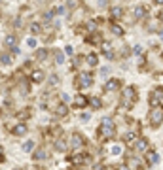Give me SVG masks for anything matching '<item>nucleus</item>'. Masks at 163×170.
<instances>
[{"label": "nucleus", "mask_w": 163, "mask_h": 170, "mask_svg": "<svg viewBox=\"0 0 163 170\" xmlns=\"http://www.w3.org/2000/svg\"><path fill=\"white\" fill-rule=\"evenodd\" d=\"M99 136L101 138H114V134H116V125H114V119L110 117H104L99 125Z\"/></svg>", "instance_id": "1"}, {"label": "nucleus", "mask_w": 163, "mask_h": 170, "mask_svg": "<svg viewBox=\"0 0 163 170\" xmlns=\"http://www.w3.org/2000/svg\"><path fill=\"white\" fill-rule=\"evenodd\" d=\"M137 98H138V95H137V89H135L133 85H129V87H125V89H123L122 104H123L125 108H133V106H135V102H137Z\"/></svg>", "instance_id": "2"}, {"label": "nucleus", "mask_w": 163, "mask_h": 170, "mask_svg": "<svg viewBox=\"0 0 163 170\" xmlns=\"http://www.w3.org/2000/svg\"><path fill=\"white\" fill-rule=\"evenodd\" d=\"M148 119H150V127H152V129H157L159 125L163 123V106L152 108L150 113H148Z\"/></svg>", "instance_id": "3"}, {"label": "nucleus", "mask_w": 163, "mask_h": 170, "mask_svg": "<svg viewBox=\"0 0 163 170\" xmlns=\"http://www.w3.org/2000/svg\"><path fill=\"white\" fill-rule=\"evenodd\" d=\"M74 83H76V87H80V89H87V87L93 85V74L91 72H80Z\"/></svg>", "instance_id": "4"}, {"label": "nucleus", "mask_w": 163, "mask_h": 170, "mask_svg": "<svg viewBox=\"0 0 163 170\" xmlns=\"http://www.w3.org/2000/svg\"><path fill=\"white\" fill-rule=\"evenodd\" d=\"M161 102H163V89H161V87H156V89L150 93V106H152V108L161 106Z\"/></svg>", "instance_id": "5"}, {"label": "nucleus", "mask_w": 163, "mask_h": 170, "mask_svg": "<svg viewBox=\"0 0 163 170\" xmlns=\"http://www.w3.org/2000/svg\"><path fill=\"white\" fill-rule=\"evenodd\" d=\"M70 145H72V149H82V147L85 145V140H83V136L82 134H78V132H74L72 136H70Z\"/></svg>", "instance_id": "6"}, {"label": "nucleus", "mask_w": 163, "mask_h": 170, "mask_svg": "<svg viewBox=\"0 0 163 170\" xmlns=\"http://www.w3.org/2000/svg\"><path fill=\"white\" fill-rule=\"evenodd\" d=\"M70 161H72L74 164H89V163H91V157H89V155H83V153H74V155L70 157Z\"/></svg>", "instance_id": "7"}, {"label": "nucleus", "mask_w": 163, "mask_h": 170, "mask_svg": "<svg viewBox=\"0 0 163 170\" xmlns=\"http://www.w3.org/2000/svg\"><path fill=\"white\" fill-rule=\"evenodd\" d=\"M135 149L140 151V153H148V149H150L148 140H146V138H137V142H135Z\"/></svg>", "instance_id": "8"}, {"label": "nucleus", "mask_w": 163, "mask_h": 170, "mask_svg": "<svg viewBox=\"0 0 163 170\" xmlns=\"http://www.w3.org/2000/svg\"><path fill=\"white\" fill-rule=\"evenodd\" d=\"M119 87H122L119 79H108V81L104 83V91H106V93H108V91H110V93H112V91H118Z\"/></svg>", "instance_id": "9"}, {"label": "nucleus", "mask_w": 163, "mask_h": 170, "mask_svg": "<svg viewBox=\"0 0 163 170\" xmlns=\"http://www.w3.org/2000/svg\"><path fill=\"white\" fill-rule=\"evenodd\" d=\"M87 104H89V98H87V96L76 95V98H74V108H85Z\"/></svg>", "instance_id": "10"}, {"label": "nucleus", "mask_w": 163, "mask_h": 170, "mask_svg": "<svg viewBox=\"0 0 163 170\" xmlns=\"http://www.w3.org/2000/svg\"><path fill=\"white\" fill-rule=\"evenodd\" d=\"M46 79V74L42 72V70H34V72H30V81L32 83H42Z\"/></svg>", "instance_id": "11"}, {"label": "nucleus", "mask_w": 163, "mask_h": 170, "mask_svg": "<svg viewBox=\"0 0 163 170\" xmlns=\"http://www.w3.org/2000/svg\"><path fill=\"white\" fill-rule=\"evenodd\" d=\"M15 136H25L27 132H29V129H27V125L25 123H17L15 127H14V130H12Z\"/></svg>", "instance_id": "12"}, {"label": "nucleus", "mask_w": 163, "mask_h": 170, "mask_svg": "<svg viewBox=\"0 0 163 170\" xmlns=\"http://www.w3.org/2000/svg\"><path fill=\"white\" fill-rule=\"evenodd\" d=\"M146 161H148L150 166H154V164L159 163V155H157L156 151H148V153H146Z\"/></svg>", "instance_id": "13"}, {"label": "nucleus", "mask_w": 163, "mask_h": 170, "mask_svg": "<svg viewBox=\"0 0 163 170\" xmlns=\"http://www.w3.org/2000/svg\"><path fill=\"white\" fill-rule=\"evenodd\" d=\"M46 157H48V149H44V147H40V149H36L34 153H32V159H34V161H44Z\"/></svg>", "instance_id": "14"}, {"label": "nucleus", "mask_w": 163, "mask_h": 170, "mask_svg": "<svg viewBox=\"0 0 163 170\" xmlns=\"http://www.w3.org/2000/svg\"><path fill=\"white\" fill-rule=\"evenodd\" d=\"M67 113H68L67 104H57V108H55V115L57 117H67Z\"/></svg>", "instance_id": "15"}, {"label": "nucleus", "mask_w": 163, "mask_h": 170, "mask_svg": "<svg viewBox=\"0 0 163 170\" xmlns=\"http://www.w3.org/2000/svg\"><path fill=\"white\" fill-rule=\"evenodd\" d=\"M110 17H112V19H119V17H123V9L119 8V6H114V8L110 9Z\"/></svg>", "instance_id": "16"}, {"label": "nucleus", "mask_w": 163, "mask_h": 170, "mask_svg": "<svg viewBox=\"0 0 163 170\" xmlns=\"http://www.w3.org/2000/svg\"><path fill=\"white\" fill-rule=\"evenodd\" d=\"M85 62H87L89 66H97V64H99V57H97L95 53H91V55H87V57H85Z\"/></svg>", "instance_id": "17"}, {"label": "nucleus", "mask_w": 163, "mask_h": 170, "mask_svg": "<svg viewBox=\"0 0 163 170\" xmlns=\"http://www.w3.org/2000/svg\"><path fill=\"white\" fill-rule=\"evenodd\" d=\"M133 13H135V19H142V17L146 15V8H144V6H137V8L133 9Z\"/></svg>", "instance_id": "18"}, {"label": "nucleus", "mask_w": 163, "mask_h": 170, "mask_svg": "<svg viewBox=\"0 0 163 170\" xmlns=\"http://www.w3.org/2000/svg\"><path fill=\"white\" fill-rule=\"evenodd\" d=\"M29 30H30L32 36H36V34H40V32H42V25H40V23H30Z\"/></svg>", "instance_id": "19"}, {"label": "nucleus", "mask_w": 163, "mask_h": 170, "mask_svg": "<svg viewBox=\"0 0 163 170\" xmlns=\"http://www.w3.org/2000/svg\"><path fill=\"white\" fill-rule=\"evenodd\" d=\"M0 62H2L4 66H10L12 64V55L10 53H0Z\"/></svg>", "instance_id": "20"}, {"label": "nucleus", "mask_w": 163, "mask_h": 170, "mask_svg": "<svg viewBox=\"0 0 163 170\" xmlns=\"http://www.w3.org/2000/svg\"><path fill=\"white\" fill-rule=\"evenodd\" d=\"M15 42H17V38L14 36V34H8V36H6V40H4V43L8 45L10 49H12V47H15Z\"/></svg>", "instance_id": "21"}, {"label": "nucleus", "mask_w": 163, "mask_h": 170, "mask_svg": "<svg viewBox=\"0 0 163 170\" xmlns=\"http://www.w3.org/2000/svg\"><path fill=\"white\" fill-rule=\"evenodd\" d=\"M46 57H48V49H44V47H42V49H36V53H34V59H36V61H44Z\"/></svg>", "instance_id": "22"}, {"label": "nucleus", "mask_w": 163, "mask_h": 170, "mask_svg": "<svg viewBox=\"0 0 163 170\" xmlns=\"http://www.w3.org/2000/svg\"><path fill=\"white\" fill-rule=\"evenodd\" d=\"M55 149L57 151H67V142H64L63 138H57L55 140Z\"/></svg>", "instance_id": "23"}, {"label": "nucleus", "mask_w": 163, "mask_h": 170, "mask_svg": "<svg viewBox=\"0 0 163 170\" xmlns=\"http://www.w3.org/2000/svg\"><path fill=\"white\" fill-rule=\"evenodd\" d=\"M110 30H112V34H116V36H123V28L119 27V25H116V23H112V25H110Z\"/></svg>", "instance_id": "24"}, {"label": "nucleus", "mask_w": 163, "mask_h": 170, "mask_svg": "<svg viewBox=\"0 0 163 170\" xmlns=\"http://www.w3.org/2000/svg\"><path fill=\"white\" fill-rule=\"evenodd\" d=\"M87 42L91 43V42H95V45H99V43H103V38H101V34L99 32H93V36H89L87 38Z\"/></svg>", "instance_id": "25"}, {"label": "nucleus", "mask_w": 163, "mask_h": 170, "mask_svg": "<svg viewBox=\"0 0 163 170\" xmlns=\"http://www.w3.org/2000/svg\"><path fill=\"white\" fill-rule=\"evenodd\" d=\"M89 104L93 106V110H101V108H103V102H101V98H97V96H93V98L89 100Z\"/></svg>", "instance_id": "26"}, {"label": "nucleus", "mask_w": 163, "mask_h": 170, "mask_svg": "<svg viewBox=\"0 0 163 170\" xmlns=\"http://www.w3.org/2000/svg\"><path fill=\"white\" fill-rule=\"evenodd\" d=\"M123 142H125V144H133V142H137V134H135V132H127V134L123 136Z\"/></svg>", "instance_id": "27"}, {"label": "nucleus", "mask_w": 163, "mask_h": 170, "mask_svg": "<svg viewBox=\"0 0 163 170\" xmlns=\"http://www.w3.org/2000/svg\"><path fill=\"white\" fill-rule=\"evenodd\" d=\"M48 83H49L51 87H55V85L59 83V76H57V74H49V77H48Z\"/></svg>", "instance_id": "28"}, {"label": "nucleus", "mask_w": 163, "mask_h": 170, "mask_svg": "<svg viewBox=\"0 0 163 170\" xmlns=\"http://www.w3.org/2000/svg\"><path fill=\"white\" fill-rule=\"evenodd\" d=\"M30 113H32V111H30V108H25V110H21V111L17 113V119H27Z\"/></svg>", "instance_id": "29"}, {"label": "nucleus", "mask_w": 163, "mask_h": 170, "mask_svg": "<svg viewBox=\"0 0 163 170\" xmlns=\"http://www.w3.org/2000/svg\"><path fill=\"white\" fill-rule=\"evenodd\" d=\"M32 149H34V142H32V140H27V142L23 144V151H27V153H30Z\"/></svg>", "instance_id": "30"}, {"label": "nucleus", "mask_w": 163, "mask_h": 170, "mask_svg": "<svg viewBox=\"0 0 163 170\" xmlns=\"http://www.w3.org/2000/svg\"><path fill=\"white\" fill-rule=\"evenodd\" d=\"M64 62V55H63V51H55V64H63Z\"/></svg>", "instance_id": "31"}, {"label": "nucleus", "mask_w": 163, "mask_h": 170, "mask_svg": "<svg viewBox=\"0 0 163 170\" xmlns=\"http://www.w3.org/2000/svg\"><path fill=\"white\" fill-rule=\"evenodd\" d=\"M127 166H129V168H138V161H137L135 157H129V159H127Z\"/></svg>", "instance_id": "32"}, {"label": "nucleus", "mask_w": 163, "mask_h": 170, "mask_svg": "<svg viewBox=\"0 0 163 170\" xmlns=\"http://www.w3.org/2000/svg\"><path fill=\"white\" fill-rule=\"evenodd\" d=\"M55 13H57L55 9H48V11H44V19H46V21H51Z\"/></svg>", "instance_id": "33"}, {"label": "nucleus", "mask_w": 163, "mask_h": 170, "mask_svg": "<svg viewBox=\"0 0 163 170\" xmlns=\"http://www.w3.org/2000/svg\"><path fill=\"white\" fill-rule=\"evenodd\" d=\"M104 57H106L108 61H114V51H112V49H108V51H104Z\"/></svg>", "instance_id": "34"}, {"label": "nucleus", "mask_w": 163, "mask_h": 170, "mask_svg": "<svg viewBox=\"0 0 163 170\" xmlns=\"http://www.w3.org/2000/svg\"><path fill=\"white\" fill-rule=\"evenodd\" d=\"M27 45L34 49V47H36V40H34V38H29V40H27Z\"/></svg>", "instance_id": "35"}, {"label": "nucleus", "mask_w": 163, "mask_h": 170, "mask_svg": "<svg viewBox=\"0 0 163 170\" xmlns=\"http://www.w3.org/2000/svg\"><path fill=\"white\" fill-rule=\"evenodd\" d=\"M55 11H57L59 15H63V13H67V6H59V8H57Z\"/></svg>", "instance_id": "36"}, {"label": "nucleus", "mask_w": 163, "mask_h": 170, "mask_svg": "<svg viewBox=\"0 0 163 170\" xmlns=\"http://www.w3.org/2000/svg\"><path fill=\"white\" fill-rule=\"evenodd\" d=\"M82 62H83V57H82V55H78V57L74 59V64H76V66H80Z\"/></svg>", "instance_id": "37"}, {"label": "nucleus", "mask_w": 163, "mask_h": 170, "mask_svg": "<svg viewBox=\"0 0 163 170\" xmlns=\"http://www.w3.org/2000/svg\"><path fill=\"white\" fill-rule=\"evenodd\" d=\"M119 153H122V147H119V145H114V147H112V155H119Z\"/></svg>", "instance_id": "38"}, {"label": "nucleus", "mask_w": 163, "mask_h": 170, "mask_svg": "<svg viewBox=\"0 0 163 170\" xmlns=\"http://www.w3.org/2000/svg\"><path fill=\"white\" fill-rule=\"evenodd\" d=\"M108 74H110V68H108V66L101 68V76H108Z\"/></svg>", "instance_id": "39"}, {"label": "nucleus", "mask_w": 163, "mask_h": 170, "mask_svg": "<svg viewBox=\"0 0 163 170\" xmlns=\"http://www.w3.org/2000/svg\"><path fill=\"white\" fill-rule=\"evenodd\" d=\"M21 93H23V95H27V93H29V87H27V83H21Z\"/></svg>", "instance_id": "40"}, {"label": "nucleus", "mask_w": 163, "mask_h": 170, "mask_svg": "<svg viewBox=\"0 0 163 170\" xmlns=\"http://www.w3.org/2000/svg\"><path fill=\"white\" fill-rule=\"evenodd\" d=\"M116 170H131V168H129V166H127V164H119V166H118V168H116Z\"/></svg>", "instance_id": "41"}, {"label": "nucleus", "mask_w": 163, "mask_h": 170, "mask_svg": "<svg viewBox=\"0 0 163 170\" xmlns=\"http://www.w3.org/2000/svg\"><path fill=\"white\" fill-rule=\"evenodd\" d=\"M80 119H82V121H87V119H89V113H82Z\"/></svg>", "instance_id": "42"}, {"label": "nucleus", "mask_w": 163, "mask_h": 170, "mask_svg": "<svg viewBox=\"0 0 163 170\" xmlns=\"http://www.w3.org/2000/svg\"><path fill=\"white\" fill-rule=\"evenodd\" d=\"M21 51H19V47H12V55H19Z\"/></svg>", "instance_id": "43"}, {"label": "nucleus", "mask_w": 163, "mask_h": 170, "mask_svg": "<svg viewBox=\"0 0 163 170\" xmlns=\"http://www.w3.org/2000/svg\"><path fill=\"white\" fill-rule=\"evenodd\" d=\"M61 100H63V102H68V95L63 93V95H61Z\"/></svg>", "instance_id": "44"}, {"label": "nucleus", "mask_w": 163, "mask_h": 170, "mask_svg": "<svg viewBox=\"0 0 163 170\" xmlns=\"http://www.w3.org/2000/svg\"><path fill=\"white\" fill-rule=\"evenodd\" d=\"M76 6V0H68V8H74Z\"/></svg>", "instance_id": "45"}, {"label": "nucleus", "mask_w": 163, "mask_h": 170, "mask_svg": "<svg viewBox=\"0 0 163 170\" xmlns=\"http://www.w3.org/2000/svg\"><path fill=\"white\" fill-rule=\"evenodd\" d=\"M154 2H156V4H163V0H154Z\"/></svg>", "instance_id": "46"}, {"label": "nucleus", "mask_w": 163, "mask_h": 170, "mask_svg": "<svg viewBox=\"0 0 163 170\" xmlns=\"http://www.w3.org/2000/svg\"><path fill=\"white\" fill-rule=\"evenodd\" d=\"M14 170H19V168H14Z\"/></svg>", "instance_id": "47"}, {"label": "nucleus", "mask_w": 163, "mask_h": 170, "mask_svg": "<svg viewBox=\"0 0 163 170\" xmlns=\"http://www.w3.org/2000/svg\"><path fill=\"white\" fill-rule=\"evenodd\" d=\"M161 57H163V55H161Z\"/></svg>", "instance_id": "48"}]
</instances>
